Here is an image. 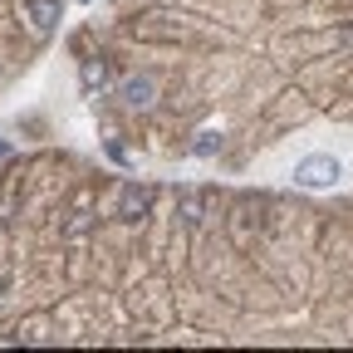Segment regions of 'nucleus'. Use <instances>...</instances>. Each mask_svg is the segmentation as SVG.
I'll return each mask as SVG.
<instances>
[{
    "instance_id": "7ed1b4c3",
    "label": "nucleus",
    "mask_w": 353,
    "mask_h": 353,
    "mask_svg": "<svg viewBox=\"0 0 353 353\" xmlns=\"http://www.w3.org/2000/svg\"><path fill=\"white\" fill-rule=\"evenodd\" d=\"M152 94H157V79H152V74H138V79L123 83V103H128V108H148Z\"/></svg>"
},
{
    "instance_id": "0eeeda50",
    "label": "nucleus",
    "mask_w": 353,
    "mask_h": 353,
    "mask_svg": "<svg viewBox=\"0 0 353 353\" xmlns=\"http://www.w3.org/2000/svg\"><path fill=\"white\" fill-rule=\"evenodd\" d=\"M192 152H196V157H211V152H221V138H216V132H196Z\"/></svg>"
},
{
    "instance_id": "f03ea898",
    "label": "nucleus",
    "mask_w": 353,
    "mask_h": 353,
    "mask_svg": "<svg viewBox=\"0 0 353 353\" xmlns=\"http://www.w3.org/2000/svg\"><path fill=\"white\" fill-rule=\"evenodd\" d=\"M148 206H152V192L148 187H123V196H118V216L123 221H143Z\"/></svg>"
},
{
    "instance_id": "6e6552de",
    "label": "nucleus",
    "mask_w": 353,
    "mask_h": 353,
    "mask_svg": "<svg viewBox=\"0 0 353 353\" xmlns=\"http://www.w3.org/2000/svg\"><path fill=\"white\" fill-rule=\"evenodd\" d=\"M6 152H10V143H6V138H0V157H6Z\"/></svg>"
},
{
    "instance_id": "20e7f679",
    "label": "nucleus",
    "mask_w": 353,
    "mask_h": 353,
    "mask_svg": "<svg viewBox=\"0 0 353 353\" xmlns=\"http://www.w3.org/2000/svg\"><path fill=\"white\" fill-rule=\"evenodd\" d=\"M25 15L44 34V30H54V20H59V0H25Z\"/></svg>"
},
{
    "instance_id": "f257e3e1",
    "label": "nucleus",
    "mask_w": 353,
    "mask_h": 353,
    "mask_svg": "<svg viewBox=\"0 0 353 353\" xmlns=\"http://www.w3.org/2000/svg\"><path fill=\"white\" fill-rule=\"evenodd\" d=\"M343 176V167H339V157H304L299 167H294V187H309V192H324V187H334Z\"/></svg>"
},
{
    "instance_id": "423d86ee",
    "label": "nucleus",
    "mask_w": 353,
    "mask_h": 353,
    "mask_svg": "<svg viewBox=\"0 0 353 353\" xmlns=\"http://www.w3.org/2000/svg\"><path fill=\"white\" fill-rule=\"evenodd\" d=\"M108 83V64L103 59H88L83 64V88H103Z\"/></svg>"
},
{
    "instance_id": "39448f33",
    "label": "nucleus",
    "mask_w": 353,
    "mask_h": 353,
    "mask_svg": "<svg viewBox=\"0 0 353 353\" xmlns=\"http://www.w3.org/2000/svg\"><path fill=\"white\" fill-rule=\"evenodd\" d=\"M201 216H206V196L201 192H182V221L187 226H201Z\"/></svg>"
},
{
    "instance_id": "1a4fd4ad",
    "label": "nucleus",
    "mask_w": 353,
    "mask_h": 353,
    "mask_svg": "<svg viewBox=\"0 0 353 353\" xmlns=\"http://www.w3.org/2000/svg\"><path fill=\"white\" fill-rule=\"evenodd\" d=\"M79 6H88V0H79Z\"/></svg>"
}]
</instances>
